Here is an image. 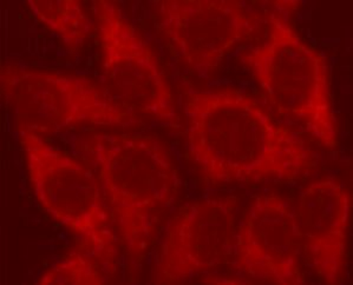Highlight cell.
Returning <instances> with one entry per match:
<instances>
[{"label": "cell", "mask_w": 353, "mask_h": 285, "mask_svg": "<svg viewBox=\"0 0 353 285\" xmlns=\"http://www.w3.org/2000/svg\"><path fill=\"white\" fill-rule=\"evenodd\" d=\"M189 158L207 183L293 180L314 155L254 98L234 87L187 91Z\"/></svg>", "instance_id": "1"}, {"label": "cell", "mask_w": 353, "mask_h": 285, "mask_svg": "<svg viewBox=\"0 0 353 285\" xmlns=\"http://www.w3.org/2000/svg\"><path fill=\"white\" fill-rule=\"evenodd\" d=\"M112 222L132 256H140L157 230L159 215L172 203L179 175L165 145L152 136L94 134L82 142Z\"/></svg>", "instance_id": "2"}, {"label": "cell", "mask_w": 353, "mask_h": 285, "mask_svg": "<svg viewBox=\"0 0 353 285\" xmlns=\"http://www.w3.org/2000/svg\"><path fill=\"white\" fill-rule=\"evenodd\" d=\"M239 59L278 114L299 122L325 149L339 145L326 57L300 37L283 13L270 14L265 41Z\"/></svg>", "instance_id": "3"}, {"label": "cell", "mask_w": 353, "mask_h": 285, "mask_svg": "<svg viewBox=\"0 0 353 285\" xmlns=\"http://www.w3.org/2000/svg\"><path fill=\"white\" fill-rule=\"evenodd\" d=\"M18 137L39 205L79 240V248L111 270L116 257L112 216L94 170L44 137L30 132Z\"/></svg>", "instance_id": "4"}, {"label": "cell", "mask_w": 353, "mask_h": 285, "mask_svg": "<svg viewBox=\"0 0 353 285\" xmlns=\"http://www.w3.org/2000/svg\"><path fill=\"white\" fill-rule=\"evenodd\" d=\"M0 90L17 132L46 137L79 125L127 127L137 123L116 109L101 84L89 78L5 64Z\"/></svg>", "instance_id": "5"}, {"label": "cell", "mask_w": 353, "mask_h": 285, "mask_svg": "<svg viewBox=\"0 0 353 285\" xmlns=\"http://www.w3.org/2000/svg\"><path fill=\"white\" fill-rule=\"evenodd\" d=\"M102 53L101 86L109 102L130 118L176 120L173 91L155 52L115 1H94Z\"/></svg>", "instance_id": "6"}, {"label": "cell", "mask_w": 353, "mask_h": 285, "mask_svg": "<svg viewBox=\"0 0 353 285\" xmlns=\"http://www.w3.org/2000/svg\"><path fill=\"white\" fill-rule=\"evenodd\" d=\"M236 209L235 196L210 197L182 209L157 253L154 283H182L225 263L235 250Z\"/></svg>", "instance_id": "7"}, {"label": "cell", "mask_w": 353, "mask_h": 285, "mask_svg": "<svg viewBox=\"0 0 353 285\" xmlns=\"http://www.w3.org/2000/svg\"><path fill=\"white\" fill-rule=\"evenodd\" d=\"M155 6L161 32L181 61L205 74L259 26V17L236 0H162Z\"/></svg>", "instance_id": "8"}, {"label": "cell", "mask_w": 353, "mask_h": 285, "mask_svg": "<svg viewBox=\"0 0 353 285\" xmlns=\"http://www.w3.org/2000/svg\"><path fill=\"white\" fill-rule=\"evenodd\" d=\"M236 266L247 277L272 284L304 283L294 212L283 197L255 196L236 233Z\"/></svg>", "instance_id": "9"}, {"label": "cell", "mask_w": 353, "mask_h": 285, "mask_svg": "<svg viewBox=\"0 0 353 285\" xmlns=\"http://www.w3.org/2000/svg\"><path fill=\"white\" fill-rule=\"evenodd\" d=\"M352 200L333 178L314 180L303 189L294 210L300 246L327 284L344 276Z\"/></svg>", "instance_id": "10"}, {"label": "cell", "mask_w": 353, "mask_h": 285, "mask_svg": "<svg viewBox=\"0 0 353 285\" xmlns=\"http://www.w3.org/2000/svg\"><path fill=\"white\" fill-rule=\"evenodd\" d=\"M33 16L54 33L68 52L76 54L85 45L94 23L79 0H29Z\"/></svg>", "instance_id": "11"}, {"label": "cell", "mask_w": 353, "mask_h": 285, "mask_svg": "<svg viewBox=\"0 0 353 285\" xmlns=\"http://www.w3.org/2000/svg\"><path fill=\"white\" fill-rule=\"evenodd\" d=\"M101 264L90 253L76 248L46 269L38 278V285L102 284Z\"/></svg>", "instance_id": "12"}]
</instances>
